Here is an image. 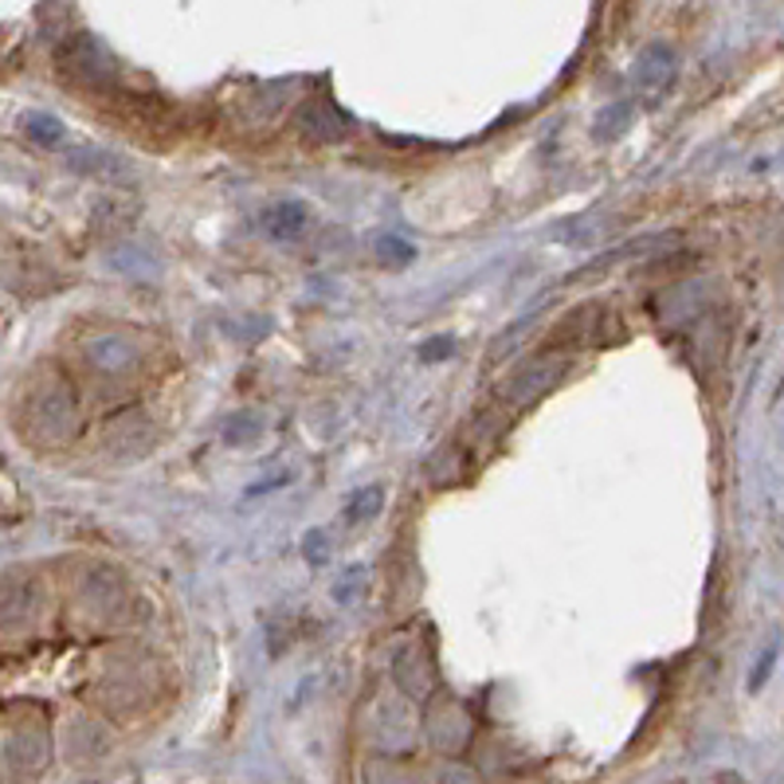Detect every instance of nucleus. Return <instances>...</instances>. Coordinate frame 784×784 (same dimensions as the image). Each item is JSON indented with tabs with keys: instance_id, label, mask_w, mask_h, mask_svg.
Returning <instances> with one entry per match:
<instances>
[{
	"instance_id": "obj_1",
	"label": "nucleus",
	"mask_w": 784,
	"mask_h": 784,
	"mask_svg": "<svg viewBox=\"0 0 784 784\" xmlns=\"http://www.w3.org/2000/svg\"><path fill=\"white\" fill-rule=\"evenodd\" d=\"M675 79H679V52L663 40L647 43L644 52H639L636 67H631V86L639 91V98L656 103V98H663L671 91Z\"/></svg>"
},
{
	"instance_id": "obj_2",
	"label": "nucleus",
	"mask_w": 784,
	"mask_h": 784,
	"mask_svg": "<svg viewBox=\"0 0 784 784\" xmlns=\"http://www.w3.org/2000/svg\"><path fill=\"white\" fill-rule=\"evenodd\" d=\"M299 134L302 138L318 142V146H330V142H342L349 138V129H354V122H349V114L342 111V106L334 103V98L318 95L311 98V103L299 111Z\"/></svg>"
},
{
	"instance_id": "obj_3",
	"label": "nucleus",
	"mask_w": 784,
	"mask_h": 784,
	"mask_svg": "<svg viewBox=\"0 0 784 784\" xmlns=\"http://www.w3.org/2000/svg\"><path fill=\"white\" fill-rule=\"evenodd\" d=\"M63 63H67L71 71H79L86 83H111L114 79L111 55H106L91 35H75L71 43H63Z\"/></svg>"
},
{
	"instance_id": "obj_4",
	"label": "nucleus",
	"mask_w": 784,
	"mask_h": 784,
	"mask_svg": "<svg viewBox=\"0 0 784 784\" xmlns=\"http://www.w3.org/2000/svg\"><path fill=\"white\" fill-rule=\"evenodd\" d=\"M259 224H263V232L279 243L299 240V236L306 232V224H311V208L302 205V200H279V205L263 208Z\"/></svg>"
},
{
	"instance_id": "obj_5",
	"label": "nucleus",
	"mask_w": 784,
	"mask_h": 784,
	"mask_svg": "<svg viewBox=\"0 0 784 784\" xmlns=\"http://www.w3.org/2000/svg\"><path fill=\"white\" fill-rule=\"evenodd\" d=\"M631 118H636V106L624 103V98H616V103H608L593 118V138L604 142V146H608V142H620L624 134L631 129Z\"/></svg>"
},
{
	"instance_id": "obj_6",
	"label": "nucleus",
	"mask_w": 784,
	"mask_h": 784,
	"mask_svg": "<svg viewBox=\"0 0 784 784\" xmlns=\"http://www.w3.org/2000/svg\"><path fill=\"white\" fill-rule=\"evenodd\" d=\"M385 506V487H362V491L349 494L345 502V522L349 526H362V522H373Z\"/></svg>"
},
{
	"instance_id": "obj_7",
	"label": "nucleus",
	"mask_w": 784,
	"mask_h": 784,
	"mask_svg": "<svg viewBox=\"0 0 784 784\" xmlns=\"http://www.w3.org/2000/svg\"><path fill=\"white\" fill-rule=\"evenodd\" d=\"M776 659H781V636L769 639V644L757 651V659H753L750 675H745V690H750V694H761V690H765V682H769V675H773Z\"/></svg>"
},
{
	"instance_id": "obj_8",
	"label": "nucleus",
	"mask_w": 784,
	"mask_h": 784,
	"mask_svg": "<svg viewBox=\"0 0 784 784\" xmlns=\"http://www.w3.org/2000/svg\"><path fill=\"white\" fill-rule=\"evenodd\" d=\"M24 134L35 142V146H60V138H63V122H60V118H52V114L32 111V114H24Z\"/></svg>"
},
{
	"instance_id": "obj_9",
	"label": "nucleus",
	"mask_w": 784,
	"mask_h": 784,
	"mask_svg": "<svg viewBox=\"0 0 784 784\" xmlns=\"http://www.w3.org/2000/svg\"><path fill=\"white\" fill-rule=\"evenodd\" d=\"M71 165H75L79 173H86V177H111V173H122V165L114 161L106 149H75V154H71Z\"/></svg>"
},
{
	"instance_id": "obj_10",
	"label": "nucleus",
	"mask_w": 784,
	"mask_h": 784,
	"mask_svg": "<svg viewBox=\"0 0 784 784\" xmlns=\"http://www.w3.org/2000/svg\"><path fill=\"white\" fill-rule=\"evenodd\" d=\"M373 255H377L380 268H408L416 259V248L408 240H400V236H385V240L373 248Z\"/></svg>"
},
{
	"instance_id": "obj_11",
	"label": "nucleus",
	"mask_w": 784,
	"mask_h": 784,
	"mask_svg": "<svg viewBox=\"0 0 784 784\" xmlns=\"http://www.w3.org/2000/svg\"><path fill=\"white\" fill-rule=\"evenodd\" d=\"M302 550H306V557H311L314 565H326V534H322V530H314Z\"/></svg>"
},
{
	"instance_id": "obj_12",
	"label": "nucleus",
	"mask_w": 784,
	"mask_h": 784,
	"mask_svg": "<svg viewBox=\"0 0 784 784\" xmlns=\"http://www.w3.org/2000/svg\"><path fill=\"white\" fill-rule=\"evenodd\" d=\"M443 354H451V342H448V337H443V345H424V349H420L424 362H431V357H443Z\"/></svg>"
}]
</instances>
